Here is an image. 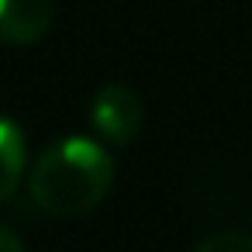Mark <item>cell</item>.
<instances>
[{
  "label": "cell",
  "instance_id": "cell-1",
  "mask_svg": "<svg viewBox=\"0 0 252 252\" xmlns=\"http://www.w3.org/2000/svg\"><path fill=\"white\" fill-rule=\"evenodd\" d=\"M114 183L111 152L83 135L49 145L28 176L35 204L52 218H80L94 211Z\"/></svg>",
  "mask_w": 252,
  "mask_h": 252
},
{
  "label": "cell",
  "instance_id": "cell-2",
  "mask_svg": "<svg viewBox=\"0 0 252 252\" xmlns=\"http://www.w3.org/2000/svg\"><path fill=\"white\" fill-rule=\"evenodd\" d=\"M90 121L94 131L111 142V145H128L145 121V107L138 100V94L125 83H107L97 90L94 104H90Z\"/></svg>",
  "mask_w": 252,
  "mask_h": 252
},
{
  "label": "cell",
  "instance_id": "cell-3",
  "mask_svg": "<svg viewBox=\"0 0 252 252\" xmlns=\"http://www.w3.org/2000/svg\"><path fill=\"white\" fill-rule=\"evenodd\" d=\"M52 0H0V42L4 45H35L52 28Z\"/></svg>",
  "mask_w": 252,
  "mask_h": 252
},
{
  "label": "cell",
  "instance_id": "cell-4",
  "mask_svg": "<svg viewBox=\"0 0 252 252\" xmlns=\"http://www.w3.org/2000/svg\"><path fill=\"white\" fill-rule=\"evenodd\" d=\"M25 159H28L25 131L18 128L14 118L0 114V204L18 193L25 176Z\"/></svg>",
  "mask_w": 252,
  "mask_h": 252
},
{
  "label": "cell",
  "instance_id": "cell-5",
  "mask_svg": "<svg viewBox=\"0 0 252 252\" xmlns=\"http://www.w3.org/2000/svg\"><path fill=\"white\" fill-rule=\"evenodd\" d=\"M193 252H252V235L249 231H214Z\"/></svg>",
  "mask_w": 252,
  "mask_h": 252
},
{
  "label": "cell",
  "instance_id": "cell-6",
  "mask_svg": "<svg viewBox=\"0 0 252 252\" xmlns=\"http://www.w3.org/2000/svg\"><path fill=\"white\" fill-rule=\"evenodd\" d=\"M0 252H25V242L4 224H0Z\"/></svg>",
  "mask_w": 252,
  "mask_h": 252
}]
</instances>
